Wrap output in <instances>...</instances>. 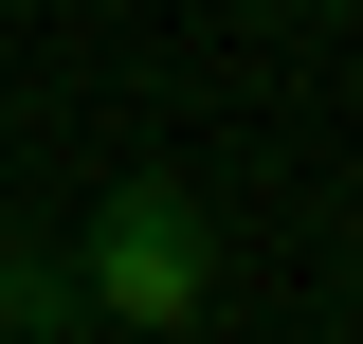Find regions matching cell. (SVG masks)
<instances>
[{
    "mask_svg": "<svg viewBox=\"0 0 363 344\" xmlns=\"http://www.w3.org/2000/svg\"><path fill=\"white\" fill-rule=\"evenodd\" d=\"M55 308H91V326H145V344H182L200 308H218V217H200V181H109L91 200V236H73V290Z\"/></svg>",
    "mask_w": 363,
    "mask_h": 344,
    "instance_id": "1",
    "label": "cell"
},
{
    "mask_svg": "<svg viewBox=\"0 0 363 344\" xmlns=\"http://www.w3.org/2000/svg\"><path fill=\"white\" fill-rule=\"evenodd\" d=\"M37 308H55V290H37V272H18V217H0V344L37 326Z\"/></svg>",
    "mask_w": 363,
    "mask_h": 344,
    "instance_id": "2",
    "label": "cell"
}]
</instances>
